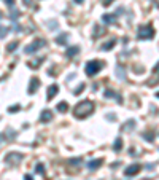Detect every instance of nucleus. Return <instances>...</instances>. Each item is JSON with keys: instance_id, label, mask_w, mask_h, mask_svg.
<instances>
[{"instance_id": "1", "label": "nucleus", "mask_w": 159, "mask_h": 180, "mask_svg": "<svg viewBox=\"0 0 159 180\" xmlns=\"http://www.w3.org/2000/svg\"><path fill=\"white\" fill-rule=\"evenodd\" d=\"M92 112H94V102H92V100H81V102L76 104V107L73 108V115L78 120L86 118Z\"/></svg>"}, {"instance_id": "2", "label": "nucleus", "mask_w": 159, "mask_h": 180, "mask_svg": "<svg viewBox=\"0 0 159 180\" xmlns=\"http://www.w3.org/2000/svg\"><path fill=\"white\" fill-rule=\"evenodd\" d=\"M103 64H105V62H102V61H89V62H86L84 72H86V75H89V77H94L96 73H99L100 70L103 69Z\"/></svg>"}, {"instance_id": "3", "label": "nucleus", "mask_w": 159, "mask_h": 180, "mask_svg": "<svg viewBox=\"0 0 159 180\" xmlns=\"http://www.w3.org/2000/svg\"><path fill=\"white\" fill-rule=\"evenodd\" d=\"M137 37H138V40H151L154 37V29L151 27V24L140 26L137 30Z\"/></svg>"}, {"instance_id": "4", "label": "nucleus", "mask_w": 159, "mask_h": 180, "mask_svg": "<svg viewBox=\"0 0 159 180\" xmlns=\"http://www.w3.org/2000/svg\"><path fill=\"white\" fill-rule=\"evenodd\" d=\"M45 45H46V42L43 40V38H37V40H34L30 45L26 46V48H24V53H26V54H32V53L38 51V49H40L41 46H45Z\"/></svg>"}, {"instance_id": "5", "label": "nucleus", "mask_w": 159, "mask_h": 180, "mask_svg": "<svg viewBox=\"0 0 159 180\" xmlns=\"http://www.w3.org/2000/svg\"><path fill=\"white\" fill-rule=\"evenodd\" d=\"M21 159H22V155L21 153H16V151H11V153H8L5 156V163H8V164H13V166H18L19 163H21Z\"/></svg>"}, {"instance_id": "6", "label": "nucleus", "mask_w": 159, "mask_h": 180, "mask_svg": "<svg viewBox=\"0 0 159 180\" xmlns=\"http://www.w3.org/2000/svg\"><path fill=\"white\" fill-rule=\"evenodd\" d=\"M140 171H142V166H140V164H130V166L126 167L124 174H126V177H134V175H137Z\"/></svg>"}, {"instance_id": "7", "label": "nucleus", "mask_w": 159, "mask_h": 180, "mask_svg": "<svg viewBox=\"0 0 159 180\" xmlns=\"http://www.w3.org/2000/svg\"><path fill=\"white\" fill-rule=\"evenodd\" d=\"M38 88H40V80H38L37 77H32L30 78V83H29V88H27L29 89L27 93H29V94H35Z\"/></svg>"}, {"instance_id": "8", "label": "nucleus", "mask_w": 159, "mask_h": 180, "mask_svg": "<svg viewBox=\"0 0 159 180\" xmlns=\"http://www.w3.org/2000/svg\"><path fill=\"white\" fill-rule=\"evenodd\" d=\"M103 164V159L102 158H97V159H92V161H89L88 163V169L89 171H96V169H99L100 166Z\"/></svg>"}, {"instance_id": "9", "label": "nucleus", "mask_w": 159, "mask_h": 180, "mask_svg": "<svg viewBox=\"0 0 159 180\" xmlns=\"http://www.w3.org/2000/svg\"><path fill=\"white\" fill-rule=\"evenodd\" d=\"M103 96L105 97H113V99L118 100V104H123V97L118 94L116 91H113V89H105V93H103Z\"/></svg>"}, {"instance_id": "10", "label": "nucleus", "mask_w": 159, "mask_h": 180, "mask_svg": "<svg viewBox=\"0 0 159 180\" xmlns=\"http://www.w3.org/2000/svg\"><path fill=\"white\" fill-rule=\"evenodd\" d=\"M57 93H59V86H57V85H51V86L48 88V94H46V99L51 100L53 97H56Z\"/></svg>"}, {"instance_id": "11", "label": "nucleus", "mask_w": 159, "mask_h": 180, "mask_svg": "<svg viewBox=\"0 0 159 180\" xmlns=\"http://www.w3.org/2000/svg\"><path fill=\"white\" fill-rule=\"evenodd\" d=\"M51 120H53V112L51 110L46 108V110L41 112V115H40V121H41V123H48V121H51Z\"/></svg>"}, {"instance_id": "12", "label": "nucleus", "mask_w": 159, "mask_h": 180, "mask_svg": "<svg viewBox=\"0 0 159 180\" xmlns=\"http://www.w3.org/2000/svg\"><path fill=\"white\" fill-rule=\"evenodd\" d=\"M78 53H80V46H70V48L65 51V56H67V57H73V56H76Z\"/></svg>"}, {"instance_id": "13", "label": "nucleus", "mask_w": 159, "mask_h": 180, "mask_svg": "<svg viewBox=\"0 0 159 180\" xmlns=\"http://www.w3.org/2000/svg\"><path fill=\"white\" fill-rule=\"evenodd\" d=\"M102 21L105 22V24H115L116 22V14H103Z\"/></svg>"}, {"instance_id": "14", "label": "nucleus", "mask_w": 159, "mask_h": 180, "mask_svg": "<svg viewBox=\"0 0 159 180\" xmlns=\"http://www.w3.org/2000/svg\"><path fill=\"white\" fill-rule=\"evenodd\" d=\"M115 45H116V40H115V38H111V40H108L107 43H103L100 49H102V51H110V49L113 48Z\"/></svg>"}, {"instance_id": "15", "label": "nucleus", "mask_w": 159, "mask_h": 180, "mask_svg": "<svg viewBox=\"0 0 159 180\" xmlns=\"http://www.w3.org/2000/svg\"><path fill=\"white\" fill-rule=\"evenodd\" d=\"M135 120H129V121H126V123H124V126H123V131H134V128H135Z\"/></svg>"}, {"instance_id": "16", "label": "nucleus", "mask_w": 159, "mask_h": 180, "mask_svg": "<svg viewBox=\"0 0 159 180\" xmlns=\"http://www.w3.org/2000/svg\"><path fill=\"white\" fill-rule=\"evenodd\" d=\"M68 40V34H61V35H57L56 37V43L57 45H65Z\"/></svg>"}, {"instance_id": "17", "label": "nucleus", "mask_w": 159, "mask_h": 180, "mask_svg": "<svg viewBox=\"0 0 159 180\" xmlns=\"http://www.w3.org/2000/svg\"><path fill=\"white\" fill-rule=\"evenodd\" d=\"M121 148H123V139L121 137H116L115 143H113V150L115 151H121Z\"/></svg>"}, {"instance_id": "18", "label": "nucleus", "mask_w": 159, "mask_h": 180, "mask_svg": "<svg viewBox=\"0 0 159 180\" xmlns=\"http://www.w3.org/2000/svg\"><path fill=\"white\" fill-rule=\"evenodd\" d=\"M115 72H116V75H118V78H119V80H124V77H126V73H124V67H123V65H116Z\"/></svg>"}, {"instance_id": "19", "label": "nucleus", "mask_w": 159, "mask_h": 180, "mask_svg": "<svg viewBox=\"0 0 159 180\" xmlns=\"http://www.w3.org/2000/svg\"><path fill=\"white\" fill-rule=\"evenodd\" d=\"M142 136H143V139L148 140V142H153V140H154V132L151 131V129H150V131H146V132H143Z\"/></svg>"}, {"instance_id": "20", "label": "nucleus", "mask_w": 159, "mask_h": 180, "mask_svg": "<svg viewBox=\"0 0 159 180\" xmlns=\"http://www.w3.org/2000/svg\"><path fill=\"white\" fill-rule=\"evenodd\" d=\"M67 110H68V104L65 102V100H64V102H59V104H57V112H61V113H65Z\"/></svg>"}, {"instance_id": "21", "label": "nucleus", "mask_w": 159, "mask_h": 180, "mask_svg": "<svg viewBox=\"0 0 159 180\" xmlns=\"http://www.w3.org/2000/svg\"><path fill=\"white\" fill-rule=\"evenodd\" d=\"M103 32H105V29H103V27L100 29V27H99L97 24H96V26H94V34H92V37H94V38H97L99 35H102Z\"/></svg>"}, {"instance_id": "22", "label": "nucleus", "mask_w": 159, "mask_h": 180, "mask_svg": "<svg viewBox=\"0 0 159 180\" xmlns=\"http://www.w3.org/2000/svg\"><path fill=\"white\" fill-rule=\"evenodd\" d=\"M18 45H19L18 42H11V43H8V45H6V51H8V53H13L14 49L18 48Z\"/></svg>"}, {"instance_id": "23", "label": "nucleus", "mask_w": 159, "mask_h": 180, "mask_svg": "<svg viewBox=\"0 0 159 180\" xmlns=\"http://www.w3.org/2000/svg\"><path fill=\"white\" fill-rule=\"evenodd\" d=\"M153 75L156 77V80H154V85H158V81H159V62L153 67Z\"/></svg>"}, {"instance_id": "24", "label": "nucleus", "mask_w": 159, "mask_h": 180, "mask_svg": "<svg viewBox=\"0 0 159 180\" xmlns=\"http://www.w3.org/2000/svg\"><path fill=\"white\" fill-rule=\"evenodd\" d=\"M43 61V59H37V61H30V62H27V65H29L30 69H37L38 65H40V62Z\"/></svg>"}, {"instance_id": "25", "label": "nucleus", "mask_w": 159, "mask_h": 180, "mask_svg": "<svg viewBox=\"0 0 159 180\" xmlns=\"http://www.w3.org/2000/svg\"><path fill=\"white\" fill-rule=\"evenodd\" d=\"M8 27H5V26H0V38H5L6 37V34H8Z\"/></svg>"}, {"instance_id": "26", "label": "nucleus", "mask_w": 159, "mask_h": 180, "mask_svg": "<svg viewBox=\"0 0 159 180\" xmlns=\"http://www.w3.org/2000/svg\"><path fill=\"white\" fill-rule=\"evenodd\" d=\"M83 89H84V83H81V85L78 86V88H75V89H73V94H75V96L81 94V93H83Z\"/></svg>"}, {"instance_id": "27", "label": "nucleus", "mask_w": 159, "mask_h": 180, "mask_svg": "<svg viewBox=\"0 0 159 180\" xmlns=\"http://www.w3.org/2000/svg\"><path fill=\"white\" fill-rule=\"evenodd\" d=\"M19 16H21V13H19L18 10H13V11H11V13H10V18L13 19V21H16V19H18Z\"/></svg>"}, {"instance_id": "28", "label": "nucleus", "mask_w": 159, "mask_h": 180, "mask_svg": "<svg viewBox=\"0 0 159 180\" xmlns=\"http://www.w3.org/2000/svg\"><path fill=\"white\" fill-rule=\"evenodd\" d=\"M35 172H37V174H40V175H43V174H45L43 164H37V166H35Z\"/></svg>"}, {"instance_id": "29", "label": "nucleus", "mask_w": 159, "mask_h": 180, "mask_svg": "<svg viewBox=\"0 0 159 180\" xmlns=\"http://www.w3.org/2000/svg\"><path fill=\"white\" fill-rule=\"evenodd\" d=\"M48 27H49V30H56L59 26H57V21H49V26Z\"/></svg>"}, {"instance_id": "30", "label": "nucleus", "mask_w": 159, "mask_h": 180, "mask_svg": "<svg viewBox=\"0 0 159 180\" xmlns=\"http://www.w3.org/2000/svg\"><path fill=\"white\" fill-rule=\"evenodd\" d=\"M68 164H81V158H72V159H68Z\"/></svg>"}, {"instance_id": "31", "label": "nucleus", "mask_w": 159, "mask_h": 180, "mask_svg": "<svg viewBox=\"0 0 159 180\" xmlns=\"http://www.w3.org/2000/svg\"><path fill=\"white\" fill-rule=\"evenodd\" d=\"M18 110H19V105H14V107L11 105V107H8V112L10 113H14V112H18Z\"/></svg>"}, {"instance_id": "32", "label": "nucleus", "mask_w": 159, "mask_h": 180, "mask_svg": "<svg viewBox=\"0 0 159 180\" xmlns=\"http://www.w3.org/2000/svg\"><path fill=\"white\" fill-rule=\"evenodd\" d=\"M107 120H110V121H115V120H116V116H113V115H111V113H108V115H107Z\"/></svg>"}, {"instance_id": "33", "label": "nucleus", "mask_w": 159, "mask_h": 180, "mask_svg": "<svg viewBox=\"0 0 159 180\" xmlns=\"http://www.w3.org/2000/svg\"><path fill=\"white\" fill-rule=\"evenodd\" d=\"M22 3H24L26 6H30L32 5V0H22Z\"/></svg>"}, {"instance_id": "34", "label": "nucleus", "mask_w": 159, "mask_h": 180, "mask_svg": "<svg viewBox=\"0 0 159 180\" xmlns=\"http://www.w3.org/2000/svg\"><path fill=\"white\" fill-rule=\"evenodd\" d=\"M111 2H113V0H103V6H108Z\"/></svg>"}, {"instance_id": "35", "label": "nucleus", "mask_w": 159, "mask_h": 180, "mask_svg": "<svg viewBox=\"0 0 159 180\" xmlns=\"http://www.w3.org/2000/svg\"><path fill=\"white\" fill-rule=\"evenodd\" d=\"M5 3H6V5H14V0H5Z\"/></svg>"}, {"instance_id": "36", "label": "nucleus", "mask_w": 159, "mask_h": 180, "mask_svg": "<svg viewBox=\"0 0 159 180\" xmlns=\"http://www.w3.org/2000/svg\"><path fill=\"white\" fill-rule=\"evenodd\" d=\"M24 180H34V179H32V175L27 174V175H24Z\"/></svg>"}, {"instance_id": "37", "label": "nucleus", "mask_w": 159, "mask_h": 180, "mask_svg": "<svg viewBox=\"0 0 159 180\" xmlns=\"http://www.w3.org/2000/svg\"><path fill=\"white\" fill-rule=\"evenodd\" d=\"M3 140H5V134H0V143H2Z\"/></svg>"}, {"instance_id": "38", "label": "nucleus", "mask_w": 159, "mask_h": 180, "mask_svg": "<svg viewBox=\"0 0 159 180\" xmlns=\"http://www.w3.org/2000/svg\"><path fill=\"white\" fill-rule=\"evenodd\" d=\"M73 2H75V3H80V5H81V3L84 2V0H73Z\"/></svg>"}, {"instance_id": "39", "label": "nucleus", "mask_w": 159, "mask_h": 180, "mask_svg": "<svg viewBox=\"0 0 159 180\" xmlns=\"http://www.w3.org/2000/svg\"><path fill=\"white\" fill-rule=\"evenodd\" d=\"M3 18V14H2V11H0V19H2Z\"/></svg>"}]
</instances>
